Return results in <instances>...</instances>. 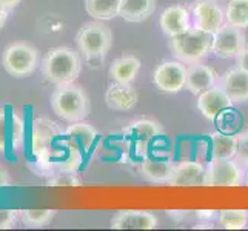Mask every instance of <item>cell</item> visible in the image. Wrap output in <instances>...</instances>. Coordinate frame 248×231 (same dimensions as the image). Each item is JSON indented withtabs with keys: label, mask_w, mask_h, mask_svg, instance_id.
<instances>
[{
	"label": "cell",
	"mask_w": 248,
	"mask_h": 231,
	"mask_svg": "<svg viewBox=\"0 0 248 231\" xmlns=\"http://www.w3.org/2000/svg\"><path fill=\"white\" fill-rule=\"evenodd\" d=\"M40 71L45 80L56 85H66L78 80L82 71V59L70 46L51 48L40 62Z\"/></svg>",
	"instance_id": "6da1fadb"
},
{
	"label": "cell",
	"mask_w": 248,
	"mask_h": 231,
	"mask_svg": "<svg viewBox=\"0 0 248 231\" xmlns=\"http://www.w3.org/2000/svg\"><path fill=\"white\" fill-rule=\"evenodd\" d=\"M51 109L66 122H80L90 114V97L76 82L59 85L51 94Z\"/></svg>",
	"instance_id": "7a4b0ae2"
},
{
	"label": "cell",
	"mask_w": 248,
	"mask_h": 231,
	"mask_svg": "<svg viewBox=\"0 0 248 231\" xmlns=\"http://www.w3.org/2000/svg\"><path fill=\"white\" fill-rule=\"evenodd\" d=\"M168 46L174 59L184 62L185 65L199 63L211 53L213 34L190 28L184 34L170 37Z\"/></svg>",
	"instance_id": "3957f363"
},
{
	"label": "cell",
	"mask_w": 248,
	"mask_h": 231,
	"mask_svg": "<svg viewBox=\"0 0 248 231\" xmlns=\"http://www.w3.org/2000/svg\"><path fill=\"white\" fill-rule=\"evenodd\" d=\"M74 40L79 48V53H82L85 59L102 61L113 46V32L107 23L94 19L93 22L82 25Z\"/></svg>",
	"instance_id": "277c9868"
},
{
	"label": "cell",
	"mask_w": 248,
	"mask_h": 231,
	"mask_svg": "<svg viewBox=\"0 0 248 231\" xmlns=\"http://www.w3.org/2000/svg\"><path fill=\"white\" fill-rule=\"evenodd\" d=\"M244 182L245 169L237 159H211L205 165L203 186H241Z\"/></svg>",
	"instance_id": "5b68a950"
},
{
	"label": "cell",
	"mask_w": 248,
	"mask_h": 231,
	"mask_svg": "<svg viewBox=\"0 0 248 231\" xmlns=\"http://www.w3.org/2000/svg\"><path fill=\"white\" fill-rule=\"evenodd\" d=\"M2 65L13 77H27L39 66V53L27 42H16L3 51Z\"/></svg>",
	"instance_id": "8992f818"
},
{
	"label": "cell",
	"mask_w": 248,
	"mask_h": 231,
	"mask_svg": "<svg viewBox=\"0 0 248 231\" xmlns=\"http://www.w3.org/2000/svg\"><path fill=\"white\" fill-rule=\"evenodd\" d=\"M59 125L49 119H36L32 123L31 131V147L32 153L36 154L37 159L42 162H49V157L54 156L56 150V140L59 136H63Z\"/></svg>",
	"instance_id": "52a82bcc"
},
{
	"label": "cell",
	"mask_w": 248,
	"mask_h": 231,
	"mask_svg": "<svg viewBox=\"0 0 248 231\" xmlns=\"http://www.w3.org/2000/svg\"><path fill=\"white\" fill-rule=\"evenodd\" d=\"M193 28L215 34L225 22V8L220 0H196L191 6Z\"/></svg>",
	"instance_id": "ba28073f"
},
{
	"label": "cell",
	"mask_w": 248,
	"mask_h": 231,
	"mask_svg": "<svg viewBox=\"0 0 248 231\" xmlns=\"http://www.w3.org/2000/svg\"><path fill=\"white\" fill-rule=\"evenodd\" d=\"M124 134L133 143L134 151L140 157H147L150 151V143L164 134V128L155 119H138V121L131 122L125 128Z\"/></svg>",
	"instance_id": "9c48e42d"
},
{
	"label": "cell",
	"mask_w": 248,
	"mask_h": 231,
	"mask_svg": "<svg viewBox=\"0 0 248 231\" xmlns=\"http://www.w3.org/2000/svg\"><path fill=\"white\" fill-rule=\"evenodd\" d=\"M247 46L244 30L225 23L220 30L213 34L211 53L220 59H236Z\"/></svg>",
	"instance_id": "30bf717a"
},
{
	"label": "cell",
	"mask_w": 248,
	"mask_h": 231,
	"mask_svg": "<svg viewBox=\"0 0 248 231\" xmlns=\"http://www.w3.org/2000/svg\"><path fill=\"white\" fill-rule=\"evenodd\" d=\"M153 82L164 92H181L185 90L186 82V65L181 61H164L157 65L153 74Z\"/></svg>",
	"instance_id": "8fae6325"
},
{
	"label": "cell",
	"mask_w": 248,
	"mask_h": 231,
	"mask_svg": "<svg viewBox=\"0 0 248 231\" xmlns=\"http://www.w3.org/2000/svg\"><path fill=\"white\" fill-rule=\"evenodd\" d=\"M159 27L168 39L186 32L193 28L191 10L184 5H171L165 8L159 17Z\"/></svg>",
	"instance_id": "7c38bea8"
},
{
	"label": "cell",
	"mask_w": 248,
	"mask_h": 231,
	"mask_svg": "<svg viewBox=\"0 0 248 231\" xmlns=\"http://www.w3.org/2000/svg\"><path fill=\"white\" fill-rule=\"evenodd\" d=\"M159 224L156 215L145 210H122L111 217L113 230H155Z\"/></svg>",
	"instance_id": "4fadbf2b"
},
{
	"label": "cell",
	"mask_w": 248,
	"mask_h": 231,
	"mask_svg": "<svg viewBox=\"0 0 248 231\" xmlns=\"http://www.w3.org/2000/svg\"><path fill=\"white\" fill-rule=\"evenodd\" d=\"M233 107V102L230 100L227 92L222 90L219 83L208 90H205L198 96V109L208 121H216L222 111L230 109Z\"/></svg>",
	"instance_id": "5bb4252c"
},
{
	"label": "cell",
	"mask_w": 248,
	"mask_h": 231,
	"mask_svg": "<svg viewBox=\"0 0 248 231\" xmlns=\"http://www.w3.org/2000/svg\"><path fill=\"white\" fill-rule=\"evenodd\" d=\"M219 85L227 92L233 105L248 102V73L241 68H232L219 79Z\"/></svg>",
	"instance_id": "9a60e30c"
},
{
	"label": "cell",
	"mask_w": 248,
	"mask_h": 231,
	"mask_svg": "<svg viewBox=\"0 0 248 231\" xmlns=\"http://www.w3.org/2000/svg\"><path fill=\"white\" fill-rule=\"evenodd\" d=\"M219 82L217 73L211 66L199 63H191L186 66V82L185 90H188L194 96H199L201 92L208 90Z\"/></svg>",
	"instance_id": "2e32d148"
},
{
	"label": "cell",
	"mask_w": 248,
	"mask_h": 231,
	"mask_svg": "<svg viewBox=\"0 0 248 231\" xmlns=\"http://www.w3.org/2000/svg\"><path fill=\"white\" fill-rule=\"evenodd\" d=\"M139 99L138 90L131 83H111L105 92V102L109 109L130 111L136 107Z\"/></svg>",
	"instance_id": "e0dca14e"
},
{
	"label": "cell",
	"mask_w": 248,
	"mask_h": 231,
	"mask_svg": "<svg viewBox=\"0 0 248 231\" xmlns=\"http://www.w3.org/2000/svg\"><path fill=\"white\" fill-rule=\"evenodd\" d=\"M176 164L168 157H143L140 164V173L151 184L164 185L170 184L173 177Z\"/></svg>",
	"instance_id": "ac0fdd59"
},
{
	"label": "cell",
	"mask_w": 248,
	"mask_h": 231,
	"mask_svg": "<svg viewBox=\"0 0 248 231\" xmlns=\"http://www.w3.org/2000/svg\"><path fill=\"white\" fill-rule=\"evenodd\" d=\"M205 167L199 160H184L174 167L173 177L168 185L171 186H203Z\"/></svg>",
	"instance_id": "d6986e66"
},
{
	"label": "cell",
	"mask_w": 248,
	"mask_h": 231,
	"mask_svg": "<svg viewBox=\"0 0 248 231\" xmlns=\"http://www.w3.org/2000/svg\"><path fill=\"white\" fill-rule=\"evenodd\" d=\"M140 71V61L133 54H125L114 59L109 65L108 74L113 82L131 83Z\"/></svg>",
	"instance_id": "ffe728a7"
},
{
	"label": "cell",
	"mask_w": 248,
	"mask_h": 231,
	"mask_svg": "<svg viewBox=\"0 0 248 231\" xmlns=\"http://www.w3.org/2000/svg\"><path fill=\"white\" fill-rule=\"evenodd\" d=\"M156 10V0H121L119 15L124 20L139 23L150 19Z\"/></svg>",
	"instance_id": "44dd1931"
},
{
	"label": "cell",
	"mask_w": 248,
	"mask_h": 231,
	"mask_svg": "<svg viewBox=\"0 0 248 231\" xmlns=\"http://www.w3.org/2000/svg\"><path fill=\"white\" fill-rule=\"evenodd\" d=\"M211 159H234L237 138L224 131H216L210 136Z\"/></svg>",
	"instance_id": "7402d4cb"
},
{
	"label": "cell",
	"mask_w": 248,
	"mask_h": 231,
	"mask_svg": "<svg viewBox=\"0 0 248 231\" xmlns=\"http://www.w3.org/2000/svg\"><path fill=\"white\" fill-rule=\"evenodd\" d=\"M85 11L93 19L107 22L119 15L121 0H85Z\"/></svg>",
	"instance_id": "603a6c76"
},
{
	"label": "cell",
	"mask_w": 248,
	"mask_h": 231,
	"mask_svg": "<svg viewBox=\"0 0 248 231\" xmlns=\"http://www.w3.org/2000/svg\"><path fill=\"white\" fill-rule=\"evenodd\" d=\"M65 136L71 138L76 143L80 145L85 151H88L97 139V131L93 125L80 121V122H73L68 126L65 130Z\"/></svg>",
	"instance_id": "cb8c5ba5"
},
{
	"label": "cell",
	"mask_w": 248,
	"mask_h": 231,
	"mask_svg": "<svg viewBox=\"0 0 248 231\" xmlns=\"http://www.w3.org/2000/svg\"><path fill=\"white\" fill-rule=\"evenodd\" d=\"M225 22L236 28H248V0H228L225 5Z\"/></svg>",
	"instance_id": "d4e9b609"
},
{
	"label": "cell",
	"mask_w": 248,
	"mask_h": 231,
	"mask_svg": "<svg viewBox=\"0 0 248 231\" xmlns=\"http://www.w3.org/2000/svg\"><path fill=\"white\" fill-rule=\"evenodd\" d=\"M217 222L225 230H245L248 227L247 210H222L219 211Z\"/></svg>",
	"instance_id": "484cf974"
},
{
	"label": "cell",
	"mask_w": 248,
	"mask_h": 231,
	"mask_svg": "<svg viewBox=\"0 0 248 231\" xmlns=\"http://www.w3.org/2000/svg\"><path fill=\"white\" fill-rule=\"evenodd\" d=\"M56 210H46V208H40V210H23L20 211V216L23 224L30 227V228H42L46 224H49L53 217L56 216Z\"/></svg>",
	"instance_id": "4316f807"
},
{
	"label": "cell",
	"mask_w": 248,
	"mask_h": 231,
	"mask_svg": "<svg viewBox=\"0 0 248 231\" xmlns=\"http://www.w3.org/2000/svg\"><path fill=\"white\" fill-rule=\"evenodd\" d=\"M49 186H78L80 185L78 176H76V171H66L61 169V173L54 174L53 177L48 181Z\"/></svg>",
	"instance_id": "83f0119b"
},
{
	"label": "cell",
	"mask_w": 248,
	"mask_h": 231,
	"mask_svg": "<svg viewBox=\"0 0 248 231\" xmlns=\"http://www.w3.org/2000/svg\"><path fill=\"white\" fill-rule=\"evenodd\" d=\"M11 128H13V113L8 117L5 111H0V148H5V145L11 139Z\"/></svg>",
	"instance_id": "f1b7e54d"
},
{
	"label": "cell",
	"mask_w": 248,
	"mask_h": 231,
	"mask_svg": "<svg viewBox=\"0 0 248 231\" xmlns=\"http://www.w3.org/2000/svg\"><path fill=\"white\" fill-rule=\"evenodd\" d=\"M236 138H237V147H236L234 159H237L244 167L248 168V131L237 134Z\"/></svg>",
	"instance_id": "f546056e"
},
{
	"label": "cell",
	"mask_w": 248,
	"mask_h": 231,
	"mask_svg": "<svg viewBox=\"0 0 248 231\" xmlns=\"http://www.w3.org/2000/svg\"><path fill=\"white\" fill-rule=\"evenodd\" d=\"M10 143L14 150L22 147V143H23V123L20 119L16 116V113H13V128H11Z\"/></svg>",
	"instance_id": "4dcf8cb0"
},
{
	"label": "cell",
	"mask_w": 248,
	"mask_h": 231,
	"mask_svg": "<svg viewBox=\"0 0 248 231\" xmlns=\"http://www.w3.org/2000/svg\"><path fill=\"white\" fill-rule=\"evenodd\" d=\"M16 210H0V230H10L14 227L17 220Z\"/></svg>",
	"instance_id": "1f68e13d"
},
{
	"label": "cell",
	"mask_w": 248,
	"mask_h": 231,
	"mask_svg": "<svg viewBox=\"0 0 248 231\" xmlns=\"http://www.w3.org/2000/svg\"><path fill=\"white\" fill-rule=\"evenodd\" d=\"M219 216V211L216 210H199V211H196V217L199 219L201 224H211L213 220L217 219ZM213 228V225H210Z\"/></svg>",
	"instance_id": "d6a6232c"
},
{
	"label": "cell",
	"mask_w": 248,
	"mask_h": 231,
	"mask_svg": "<svg viewBox=\"0 0 248 231\" xmlns=\"http://www.w3.org/2000/svg\"><path fill=\"white\" fill-rule=\"evenodd\" d=\"M236 66L248 73V46H245L242 53L236 57Z\"/></svg>",
	"instance_id": "836d02e7"
},
{
	"label": "cell",
	"mask_w": 248,
	"mask_h": 231,
	"mask_svg": "<svg viewBox=\"0 0 248 231\" xmlns=\"http://www.w3.org/2000/svg\"><path fill=\"white\" fill-rule=\"evenodd\" d=\"M22 2V0H0V6L6 8L8 11L13 10V8H16L17 5H19Z\"/></svg>",
	"instance_id": "e575fe53"
},
{
	"label": "cell",
	"mask_w": 248,
	"mask_h": 231,
	"mask_svg": "<svg viewBox=\"0 0 248 231\" xmlns=\"http://www.w3.org/2000/svg\"><path fill=\"white\" fill-rule=\"evenodd\" d=\"M8 185H11L10 176H8V173L5 169L0 168V186H8Z\"/></svg>",
	"instance_id": "d590c367"
},
{
	"label": "cell",
	"mask_w": 248,
	"mask_h": 231,
	"mask_svg": "<svg viewBox=\"0 0 248 231\" xmlns=\"http://www.w3.org/2000/svg\"><path fill=\"white\" fill-rule=\"evenodd\" d=\"M6 19H8V10H6V8H3V6H0V28H2L3 25H5Z\"/></svg>",
	"instance_id": "8d00e7d4"
},
{
	"label": "cell",
	"mask_w": 248,
	"mask_h": 231,
	"mask_svg": "<svg viewBox=\"0 0 248 231\" xmlns=\"http://www.w3.org/2000/svg\"><path fill=\"white\" fill-rule=\"evenodd\" d=\"M244 185H247V186H248V169L245 171V182H244Z\"/></svg>",
	"instance_id": "74e56055"
}]
</instances>
